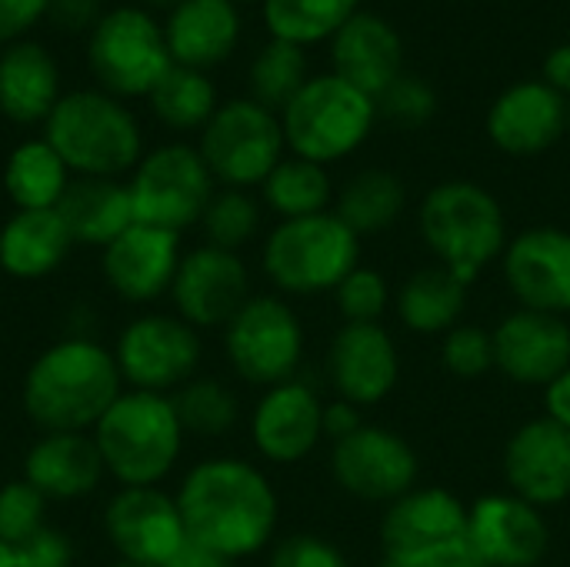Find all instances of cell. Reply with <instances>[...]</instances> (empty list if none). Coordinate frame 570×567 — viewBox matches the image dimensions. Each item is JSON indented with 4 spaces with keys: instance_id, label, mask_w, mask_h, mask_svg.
I'll return each mask as SVG.
<instances>
[{
    "instance_id": "obj_1",
    "label": "cell",
    "mask_w": 570,
    "mask_h": 567,
    "mask_svg": "<svg viewBox=\"0 0 570 567\" xmlns=\"http://www.w3.org/2000/svg\"><path fill=\"white\" fill-rule=\"evenodd\" d=\"M177 508L187 538L244 561L274 545L281 521V498L271 478L247 458L214 454L187 468L177 491Z\"/></svg>"
},
{
    "instance_id": "obj_2",
    "label": "cell",
    "mask_w": 570,
    "mask_h": 567,
    "mask_svg": "<svg viewBox=\"0 0 570 567\" xmlns=\"http://www.w3.org/2000/svg\"><path fill=\"white\" fill-rule=\"evenodd\" d=\"M124 394L114 351L90 334H67L43 348L20 384L23 414L40 434L83 431L90 434L107 408Z\"/></svg>"
},
{
    "instance_id": "obj_3",
    "label": "cell",
    "mask_w": 570,
    "mask_h": 567,
    "mask_svg": "<svg viewBox=\"0 0 570 567\" xmlns=\"http://www.w3.org/2000/svg\"><path fill=\"white\" fill-rule=\"evenodd\" d=\"M90 434L117 488H160L187 444L174 398L130 388H124Z\"/></svg>"
},
{
    "instance_id": "obj_4",
    "label": "cell",
    "mask_w": 570,
    "mask_h": 567,
    "mask_svg": "<svg viewBox=\"0 0 570 567\" xmlns=\"http://www.w3.org/2000/svg\"><path fill=\"white\" fill-rule=\"evenodd\" d=\"M73 177H124L144 157V130L134 110L100 90H67L40 134Z\"/></svg>"
},
{
    "instance_id": "obj_5",
    "label": "cell",
    "mask_w": 570,
    "mask_h": 567,
    "mask_svg": "<svg viewBox=\"0 0 570 567\" xmlns=\"http://www.w3.org/2000/svg\"><path fill=\"white\" fill-rule=\"evenodd\" d=\"M417 231L434 264L474 284L501 261L511 234L501 201L474 180H444L417 207Z\"/></svg>"
},
{
    "instance_id": "obj_6",
    "label": "cell",
    "mask_w": 570,
    "mask_h": 567,
    "mask_svg": "<svg viewBox=\"0 0 570 567\" xmlns=\"http://www.w3.org/2000/svg\"><path fill=\"white\" fill-rule=\"evenodd\" d=\"M261 267L281 297L334 294L361 267V237L334 211L277 221L264 237Z\"/></svg>"
},
{
    "instance_id": "obj_7",
    "label": "cell",
    "mask_w": 570,
    "mask_h": 567,
    "mask_svg": "<svg viewBox=\"0 0 570 567\" xmlns=\"http://www.w3.org/2000/svg\"><path fill=\"white\" fill-rule=\"evenodd\" d=\"M377 100L341 74L311 77L281 110L287 150L314 164H337L361 150L377 124Z\"/></svg>"
},
{
    "instance_id": "obj_8",
    "label": "cell",
    "mask_w": 570,
    "mask_h": 567,
    "mask_svg": "<svg viewBox=\"0 0 570 567\" xmlns=\"http://www.w3.org/2000/svg\"><path fill=\"white\" fill-rule=\"evenodd\" d=\"M87 63L100 90L127 100L150 97L160 77L174 67L164 23L144 7L107 10L87 37Z\"/></svg>"
},
{
    "instance_id": "obj_9",
    "label": "cell",
    "mask_w": 570,
    "mask_h": 567,
    "mask_svg": "<svg viewBox=\"0 0 570 567\" xmlns=\"http://www.w3.org/2000/svg\"><path fill=\"white\" fill-rule=\"evenodd\" d=\"M127 190L137 224L184 234L200 224L210 197L217 194V180L194 144L170 140L144 150L140 164L127 177Z\"/></svg>"
},
{
    "instance_id": "obj_10",
    "label": "cell",
    "mask_w": 570,
    "mask_h": 567,
    "mask_svg": "<svg viewBox=\"0 0 570 567\" xmlns=\"http://www.w3.org/2000/svg\"><path fill=\"white\" fill-rule=\"evenodd\" d=\"M307 334L281 294H250V301L224 328V358L250 388H274L301 378Z\"/></svg>"
},
{
    "instance_id": "obj_11",
    "label": "cell",
    "mask_w": 570,
    "mask_h": 567,
    "mask_svg": "<svg viewBox=\"0 0 570 567\" xmlns=\"http://www.w3.org/2000/svg\"><path fill=\"white\" fill-rule=\"evenodd\" d=\"M197 150L220 187L250 190L287 157L281 114L257 104L254 97H234L200 130Z\"/></svg>"
},
{
    "instance_id": "obj_12",
    "label": "cell",
    "mask_w": 570,
    "mask_h": 567,
    "mask_svg": "<svg viewBox=\"0 0 570 567\" xmlns=\"http://www.w3.org/2000/svg\"><path fill=\"white\" fill-rule=\"evenodd\" d=\"M110 351L124 388L154 394L180 391L190 378H197L204 361L200 331L167 311H144L130 317Z\"/></svg>"
},
{
    "instance_id": "obj_13",
    "label": "cell",
    "mask_w": 570,
    "mask_h": 567,
    "mask_svg": "<svg viewBox=\"0 0 570 567\" xmlns=\"http://www.w3.org/2000/svg\"><path fill=\"white\" fill-rule=\"evenodd\" d=\"M331 475L344 495L387 508L417 488L421 458L397 431L364 421L351 438L331 444Z\"/></svg>"
},
{
    "instance_id": "obj_14",
    "label": "cell",
    "mask_w": 570,
    "mask_h": 567,
    "mask_svg": "<svg viewBox=\"0 0 570 567\" xmlns=\"http://www.w3.org/2000/svg\"><path fill=\"white\" fill-rule=\"evenodd\" d=\"M250 271L240 254L214 244L184 251L170 284L174 314L197 331H224L230 317L250 301Z\"/></svg>"
},
{
    "instance_id": "obj_15",
    "label": "cell",
    "mask_w": 570,
    "mask_h": 567,
    "mask_svg": "<svg viewBox=\"0 0 570 567\" xmlns=\"http://www.w3.org/2000/svg\"><path fill=\"white\" fill-rule=\"evenodd\" d=\"M247 434L257 458L267 465H301L324 441V398L304 378L264 388L250 408Z\"/></svg>"
},
{
    "instance_id": "obj_16",
    "label": "cell",
    "mask_w": 570,
    "mask_h": 567,
    "mask_svg": "<svg viewBox=\"0 0 570 567\" xmlns=\"http://www.w3.org/2000/svg\"><path fill=\"white\" fill-rule=\"evenodd\" d=\"M104 535L120 561L164 567L187 541L177 498L164 488H117L104 508Z\"/></svg>"
},
{
    "instance_id": "obj_17",
    "label": "cell",
    "mask_w": 570,
    "mask_h": 567,
    "mask_svg": "<svg viewBox=\"0 0 570 567\" xmlns=\"http://www.w3.org/2000/svg\"><path fill=\"white\" fill-rule=\"evenodd\" d=\"M468 548L488 567H538L548 558L551 528L541 508L511 491L468 505Z\"/></svg>"
},
{
    "instance_id": "obj_18",
    "label": "cell",
    "mask_w": 570,
    "mask_h": 567,
    "mask_svg": "<svg viewBox=\"0 0 570 567\" xmlns=\"http://www.w3.org/2000/svg\"><path fill=\"white\" fill-rule=\"evenodd\" d=\"M501 274L518 307L568 317L570 231L541 224L514 234L501 254Z\"/></svg>"
},
{
    "instance_id": "obj_19",
    "label": "cell",
    "mask_w": 570,
    "mask_h": 567,
    "mask_svg": "<svg viewBox=\"0 0 570 567\" xmlns=\"http://www.w3.org/2000/svg\"><path fill=\"white\" fill-rule=\"evenodd\" d=\"M180 257V234L134 221L117 241L100 251V274L120 301L147 307L170 294Z\"/></svg>"
},
{
    "instance_id": "obj_20",
    "label": "cell",
    "mask_w": 570,
    "mask_h": 567,
    "mask_svg": "<svg viewBox=\"0 0 570 567\" xmlns=\"http://www.w3.org/2000/svg\"><path fill=\"white\" fill-rule=\"evenodd\" d=\"M327 381L341 401L361 411L394 394L401 351L384 324H341L327 344Z\"/></svg>"
},
{
    "instance_id": "obj_21",
    "label": "cell",
    "mask_w": 570,
    "mask_h": 567,
    "mask_svg": "<svg viewBox=\"0 0 570 567\" xmlns=\"http://www.w3.org/2000/svg\"><path fill=\"white\" fill-rule=\"evenodd\" d=\"M494 368L521 388H548L570 368V321L544 311L518 307L498 321Z\"/></svg>"
},
{
    "instance_id": "obj_22",
    "label": "cell",
    "mask_w": 570,
    "mask_h": 567,
    "mask_svg": "<svg viewBox=\"0 0 570 567\" xmlns=\"http://www.w3.org/2000/svg\"><path fill=\"white\" fill-rule=\"evenodd\" d=\"M508 491L534 508H554L570 498V431L551 418L524 421L504 448Z\"/></svg>"
},
{
    "instance_id": "obj_23",
    "label": "cell",
    "mask_w": 570,
    "mask_h": 567,
    "mask_svg": "<svg viewBox=\"0 0 570 567\" xmlns=\"http://www.w3.org/2000/svg\"><path fill=\"white\" fill-rule=\"evenodd\" d=\"M568 134V97L544 80H521L488 110V137L508 157H538Z\"/></svg>"
},
{
    "instance_id": "obj_24",
    "label": "cell",
    "mask_w": 570,
    "mask_h": 567,
    "mask_svg": "<svg viewBox=\"0 0 570 567\" xmlns=\"http://www.w3.org/2000/svg\"><path fill=\"white\" fill-rule=\"evenodd\" d=\"M468 505L448 488H414L391 501L381 515V548L391 555L431 551L464 541Z\"/></svg>"
},
{
    "instance_id": "obj_25",
    "label": "cell",
    "mask_w": 570,
    "mask_h": 567,
    "mask_svg": "<svg viewBox=\"0 0 570 567\" xmlns=\"http://www.w3.org/2000/svg\"><path fill=\"white\" fill-rule=\"evenodd\" d=\"M107 478L94 434L50 431L40 434L23 454V481H30L47 501L90 498Z\"/></svg>"
},
{
    "instance_id": "obj_26",
    "label": "cell",
    "mask_w": 570,
    "mask_h": 567,
    "mask_svg": "<svg viewBox=\"0 0 570 567\" xmlns=\"http://www.w3.org/2000/svg\"><path fill=\"white\" fill-rule=\"evenodd\" d=\"M334 74L371 94L374 100L404 74L401 33L377 13L357 10L331 40Z\"/></svg>"
},
{
    "instance_id": "obj_27",
    "label": "cell",
    "mask_w": 570,
    "mask_h": 567,
    "mask_svg": "<svg viewBox=\"0 0 570 567\" xmlns=\"http://www.w3.org/2000/svg\"><path fill=\"white\" fill-rule=\"evenodd\" d=\"M174 63L210 70L240 43V10L234 0H180L164 20Z\"/></svg>"
},
{
    "instance_id": "obj_28",
    "label": "cell",
    "mask_w": 570,
    "mask_h": 567,
    "mask_svg": "<svg viewBox=\"0 0 570 567\" xmlns=\"http://www.w3.org/2000/svg\"><path fill=\"white\" fill-rule=\"evenodd\" d=\"M60 97V67L43 43L17 40L0 50V114L7 120L43 127Z\"/></svg>"
},
{
    "instance_id": "obj_29",
    "label": "cell",
    "mask_w": 570,
    "mask_h": 567,
    "mask_svg": "<svg viewBox=\"0 0 570 567\" xmlns=\"http://www.w3.org/2000/svg\"><path fill=\"white\" fill-rule=\"evenodd\" d=\"M73 237L57 211H13L0 227V267L17 281H43L60 271Z\"/></svg>"
},
{
    "instance_id": "obj_30",
    "label": "cell",
    "mask_w": 570,
    "mask_h": 567,
    "mask_svg": "<svg viewBox=\"0 0 570 567\" xmlns=\"http://www.w3.org/2000/svg\"><path fill=\"white\" fill-rule=\"evenodd\" d=\"M77 247H107L134 224L127 180L120 177H73L57 204Z\"/></svg>"
},
{
    "instance_id": "obj_31",
    "label": "cell",
    "mask_w": 570,
    "mask_h": 567,
    "mask_svg": "<svg viewBox=\"0 0 570 567\" xmlns=\"http://www.w3.org/2000/svg\"><path fill=\"white\" fill-rule=\"evenodd\" d=\"M468 287L458 274L441 264L417 267L397 291H394V314L404 331L417 338H444L464 321L468 311Z\"/></svg>"
},
{
    "instance_id": "obj_32",
    "label": "cell",
    "mask_w": 570,
    "mask_h": 567,
    "mask_svg": "<svg viewBox=\"0 0 570 567\" xmlns=\"http://www.w3.org/2000/svg\"><path fill=\"white\" fill-rule=\"evenodd\" d=\"M70 180V167L43 137L20 140L3 164V190L17 211H57Z\"/></svg>"
},
{
    "instance_id": "obj_33",
    "label": "cell",
    "mask_w": 570,
    "mask_h": 567,
    "mask_svg": "<svg viewBox=\"0 0 570 567\" xmlns=\"http://www.w3.org/2000/svg\"><path fill=\"white\" fill-rule=\"evenodd\" d=\"M407 211V187L394 170L384 167H367L361 174H354L341 194H337V207L334 214L357 234H381L391 231Z\"/></svg>"
},
{
    "instance_id": "obj_34",
    "label": "cell",
    "mask_w": 570,
    "mask_h": 567,
    "mask_svg": "<svg viewBox=\"0 0 570 567\" xmlns=\"http://www.w3.org/2000/svg\"><path fill=\"white\" fill-rule=\"evenodd\" d=\"M261 204L277 214V221L324 214L334 204V180L324 164L287 154L261 184Z\"/></svg>"
},
{
    "instance_id": "obj_35",
    "label": "cell",
    "mask_w": 570,
    "mask_h": 567,
    "mask_svg": "<svg viewBox=\"0 0 570 567\" xmlns=\"http://www.w3.org/2000/svg\"><path fill=\"white\" fill-rule=\"evenodd\" d=\"M147 104H150V114L177 134H190V130L200 134L220 107L217 87L207 77V70H194V67H180V63H174L160 77V84L150 90Z\"/></svg>"
},
{
    "instance_id": "obj_36",
    "label": "cell",
    "mask_w": 570,
    "mask_h": 567,
    "mask_svg": "<svg viewBox=\"0 0 570 567\" xmlns=\"http://www.w3.org/2000/svg\"><path fill=\"white\" fill-rule=\"evenodd\" d=\"M264 27L274 40L297 47L334 40V33L361 10V0H264Z\"/></svg>"
},
{
    "instance_id": "obj_37",
    "label": "cell",
    "mask_w": 570,
    "mask_h": 567,
    "mask_svg": "<svg viewBox=\"0 0 570 567\" xmlns=\"http://www.w3.org/2000/svg\"><path fill=\"white\" fill-rule=\"evenodd\" d=\"M170 398H174V408L187 438L217 441V438H227L240 421V398L220 378L197 374Z\"/></svg>"
},
{
    "instance_id": "obj_38",
    "label": "cell",
    "mask_w": 570,
    "mask_h": 567,
    "mask_svg": "<svg viewBox=\"0 0 570 567\" xmlns=\"http://www.w3.org/2000/svg\"><path fill=\"white\" fill-rule=\"evenodd\" d=\"M311 80L307 74V50L287 40H267L257 57L250 60L247 70V84H250V97L264 107H271L274 114H281L291 97Z\"/></svg>"
},
{
    "instance_id": "obj_39",
    "label": "cell",
    "mask_w": 570,
    "mask_h": 567,
    "mask_svg": "<svg viewBox=\"0 0 570 567\" xmlns=\"http://www.w3.org/2000/svg\"><path fill=\"white\" fill-rule=\"evenodd\" d=\"M261 221H264V204L250 190L217 187L197 227L204 231V244L240 254L261 234Z\"/></svg>"
},
{
    "instance_id": "obj_40",
    "label": "cell",
    "mask_w": 570,
    "mask_h": 567,
    "mask_svg": "<svg viewBox=\"0 0 570 567\" xmlns=\"http://www.w3.org/2000/svg\"><path fill=\"white\" fill-rule=\"evenodd\" d=\"M337 314L344 324H381V317L394 307V291L377 267H354L334 291Z\"/></svg>"
},
{
    "instance_id": "obj_41",
    "label": "cell",
    "mask_w": 570,
    "mask_h": 567,
    "mask_svg": "<svg viewBox=\"0 0 570 567\" xmlns=\"http://www.w3.org/2000/svg\"><path fill=\"white\" fill-rule=\"evenodd\" d=\"M47 508L50 501L23 478L0 485V541L17 548L27 538H33L40 528H47Z\"/></svg>"
},
{
    "instance_id": "obj_42",
    "label": "cell",
    "mask_w": 570,
    "mask_h": 567,
    "mask_svg": "<svg viewBox=\"0 0 570 567\" xmlns=\"http://www.w3.org/2000/svg\"><path fill=\"white\" fill-rule=\"evenodd\" d=\"M441 364L448 368V374L461 378V381H481L488 378L494 368V338L488 328L481 324H468L461 321L454 331H448L441 338Z\"/></svg>"
},
{
    "instance_id": "obj_43",
    "label": "cell",
    "mask_w": 570,
    "mask_h": 567,
    "mask_svg": "<svg viewBox=\"0 0 570 567\" xmlns=\"http://www.w3.org/2000/svg\"><path fill=\"white\" fill-rule=\"evenodd\" d=\"M377 114L387 117L394 127L414 130L424 127L434 114H438V90L421 80V77H407L401 74L381 97H377Z\"/></svg>"
},
{
    "instance_id": "obj_44",
    "label": "cell",
    "mask_w": 570,
    "mask_h": 567,
    "mask_svg": "<svg viewBox=\"0 0 570 567\" xmlns=\"http://www.w3.org/2000/svg\"><path fill=\"white\" fill-rule=\"evenodd\" d=\"M267 567H351L344 551L324 538V535H311V531H297L287 535L281 541L271 545V561Z\"/></svg>"
},
{
    "instance_id": "obj_45",
    "label": "cell",
    "mask_w": 570,
    "mask_h": 567,
    "mask_svg": "<svg viewBox=\"0 0 570 567\" xmlns=\"http://www.w3.org/2000/svg\"><path fill=\"white\" fill-rule=\"evenodd\" d=\"M17 567H73L77 561V548L70 541L67 531L47 525L40 528L33 538H27L23 545L13 548Z\"/></svg>"
},
{
    "instance_id": "obj_46",
    "label": "cell",
    "mask_w": 570,
    "mask_h": 567,
    "mask_svg": "<svg viewBox=\"0 0 570 567\" xmlns=\"http://www.w3.org/2000/svg\"><path fill=\"white\" fill-rule=\"evenodd\" d=\"M50 0H0V43L27 40V33L47 17Z\"/></svg>"
},
{
    "instance_id": "obj_47",
    "label": "cell",
    "mask_w": 570,
    "mask_h": 567,
    "mask_svg": "<svg viewBox=\"0 0 570 567\" xmlns=\"http://www.w3.org/2000/svg\"><path fill=\"white\" fill-rule=\"evenodd\" d=\"M381 567H488L471 548L468 541L441 545L431 551H414V555H391L384 558Z\"/></svg>"
},
{
    "instance_id": "obj_48",
    "label": "cell",
    "mask_w": 570,
    "mask_h": 567,
    "mask_svg": "<svg viewBox=\"0 0 570 567\" xmlns=\"http://www.w3.org/2000/svg\"><path fill=\"white\" fill-rule=\"evenodd\" d=\"M104 13H107V10H104L100 0H50V10H47V17H50L57 27L70 30V33H77V30H94L97 20H100Z\"/></svg>"
},
{
    "instance_id": "obj_49",
    "label": "cell",
    "mask_w": 570,
    "mask_h": 567,
    "mask_svg": "<svg viewBox=\"0 0 570 567\" xmlns=\"http://www.w3.org/2000/svg\"><path fill=\"white\" fill-rule=\"evenodd\" d=\"M361 424H364V414H361L357 404L341 401V398L324 401V441L337 444V441L351 438Z\"/></svg>"
},
{
    "instance_id": "obj_50",
    "label": "cell",
    "mask_w": 570,
    "mask_h": 567,
    "mask_svg": "<svg viewBox=\"0 0 570 567\" xmlns=\"http://www.w3.org/2000/svg\"><path fill=\"white\" fill-rule=\"evenodd\" d=\"M544 418L570 431V368L544 388Z\"/></svg>"
},
{
    "instance_id": "obj_51",
    "label": "cell",
    "mask_w": 570,
    "mask_h": 567,
    "mask_svg": "<svg viewBox=\"0 0 570 567\" xmlns=\"http://www.w3.org/2000/svg\"><path fill=\"white\" fill-rule=\"evenodd\" d=\"M164 567H237V561H230V558H224V555H217V551H210V548L187 538L184 548Z\"/></svg>"
},
{
    "instance_id": "obj_52",
    "label": "cell",
    "mask_w": 570,
    "mask_h": 567,
    "mask_svg": "<svg viewBox=\"0 0 570 567\" xmlns=\"http://www.w3.org/2000/svg\"><path fill=\"white\" fill-rule=\"evenodd\" d=\"M548 87H554L561 97L570 100V43L554 47L548 57H544V77H541Z\"/></svg>"
},
{
    "instance_id": "obj_53",
    "label": "cell",
    "mask_w": 570,
    "mask_h": 567,
    "mask_svg": "<svg viewBox=\"0 0 570 567\" xmlns=\"http://www.w3.org/2000/svg\"><path fill=\"white\" fill-rule=\"evenodd\" d=\"M0 567H17V558H13V548L0 541Z\"/></svg>"
},
{
    "instance_id": "obj_54",
    "label": "cell",
    "mask_w": 570,
    "mask_h": 567,
    "mask_svg": "<svg viewBox=\"0 0 570 567\" xmlns=\"http://www.w3.org/2000/svg\"><path fill=\"white\" fill-rule=\"evenodd\" d=\"M147 3H157V7H177L180 0H147Z\"/></svg>"
},
{
    "instance_id": "obj_55",
    "label": "cell",
    "mask_w": 570,
    "mask_h": 567,
    "mask_svg": "<svg viewBox=\"0 0 570 567\" xmlns=\"http://www.w3.org/2000/svg\"><path fill=\"white\" fill-rule=\"evenodd\" d=\"M107 567H147V565H134V561H120V558H117L114 565H107Z\"/></svg>"
},
{
    "instance_id": "obj_56",
    "label": "cell",
    "mask_w": 570,
    "mask_h": 567,
    "mask_svg": "<svg viewBox=\"0 0 570 567\" xmlns=\"http://www.w3.org/2000/svg\"><path fill=\"white\" fill-rule=\"evenodd\" d=\"M234 3L240 7V3H264V0H234Z\"/></svg>"
},
{
    "instance_id": "obj_57",
    "label": "cell",
    "mask_w": 570,
    "mask_h": 567,
    "mask_svg": "<svg viewBox=\"0 0 570 567\" xmlns=\"http://www.w3.org/2000/svg\"><path fill=\"white\" fill-rule=\"evenodd\" d=\"M568 130H570V100H568Z\"/></svg>"
}]
</instances>
